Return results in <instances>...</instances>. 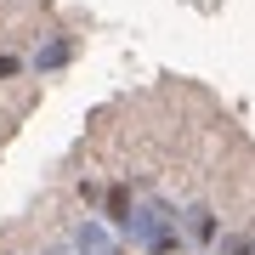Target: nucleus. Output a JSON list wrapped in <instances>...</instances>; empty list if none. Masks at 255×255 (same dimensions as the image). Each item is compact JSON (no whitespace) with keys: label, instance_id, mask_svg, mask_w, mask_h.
Wrapping results in <instances>:
<instances>
[{"label":"nucleus","instance_id":"9","mask_svg":"<svg viewBox=\"0 0 255 255\" xmlns=\"http://www.w3.org/2000/svg\"><path fill=\"white\" fill-rule=\"evenodd\" d=\"M40 255H74V250L68 244H51V250H40Z\"/></svg>","mask_w":255,"mask_h":255},{"label":"nucleus","instance_id":"7","mask_svg":"<svg viewBox=\"0 0 255 255\" xmlns=\"http://www.w3.org/2000/svg\"><path fill=\"white\" fill-rule=\"evenodd\" d=\"M17 74H23V57H11V51H0V85H6V80H17Z\"/></svg>","mask_w":255,"mask_h":255},{"label":"nucleus","instance_id":"2","mask_svg":"<svg viewBox=\"0 0 255 255\" xmlns=\"http://www.w3.org/2000/svg\"><path fill=\"white\" fill-rule=\"evenodd\" d=\"M74 57H80V34H51L46 46L28 57V68H34V74H63Z\"/></svg>","mask_w":255,"mask_h":255},{"label":"nucleus","instance_id":"10","mask_svg":"<svg viewBox=\"0 0 255 255\" xmlns=\"http://www.w3.org/2000/svg\"><path fill=\"white\" fill-rule=\"evenodd\" d=\"M108 255H136V250H125V244H114V250H108Z\"/></svg>","mask_w":255,"mask_h":255},{"label":"nucleus","instance_id":"5","mask_svg":"<svg viewBox=\"0 0 255 255\" xmlns=\"http://www.w3.org/2000/svg\"><path fill=\"white\" fill-rule=\"evenodd\" d=\"M142 255H187V238H182V227H164L159 238H147V244H142Z\"/></svg>","mask_w":255,"mask_h":255},{"label":"nucleus","instance_id":"8","mask_svg":"<svg viewBox=\"0 0 255 255\" xmlns=\"http://www.w3.org/2000/svg\"><path fill=\"white\" fill-rule=\"evenodd\" d=\"M80 199H85V204H102V187L91 182V176H80Z\"/></svg>","mask_w":255,"mask_h":255},{"label":"nucleus","instance_id":"4","mask_svg":"<svg viewBox=\"0 0 255 255\" xmlns=\"http://www.w3.org/2000/svg\"><path fill=\"white\" fill-rule=\"evenodd\" d=\"M130 204H136V193H130V182H114L108 193H102V221L119 233V221L130 216Z\"/></svg>","mask_w":255,"mask_h":255},{"label":"nucleus","instance_id":"1","mask_svg":"<svg viewBox=\"0 0 255 255\" xmlns=\"http://www.w3.org/2000/svg\"><path fill=\"white\" fill-rule=\"evenodd\" d=\"M114 244H119V238H114V227H108L102 216L74 221V233H68V250H74V255H108Z\"/></svg>","mask_w":255,"mask_h":255},{"label":"nucleus","instance_id":"6","mask_svg":"<svg viewBox=\"0 0 255 255\" xmlns=\"http://www.w3.org/2000/svg\"><path fill=\"white\" fill-rule=\"evenodd\" d=\"M210 255H255V233H221Z\"/></svg>","mask_w":255,"mask_h":255},{"label":"nucleus","instance_id":"3","mask_svg":"<svg viewBox=\"0 0 255 255\" xmlns=\"http://www.w3.org/2000/svg\"><path fill=\"white\" fill-rule=\"evenodd\" d=\"M176 221H182V238H193V244H216L221 238V216L210 204H187Z\"/></svg>","mask_w":255,"mask_h":255}]
</instances>
